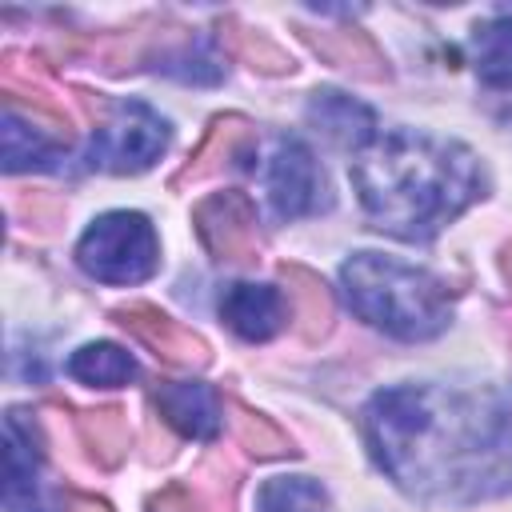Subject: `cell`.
<instances>
[{
	"mask_svg": "<svg viewBox=\"0 0 512 512\" xmlns=\"http://www.w3.org/2000/svg\"><path fill=\"white\" fill-rule=\"evenodd\" d=\"M376 464L420 496H496L512 488V388H384L364 408Z\"/></svg>",
	"mask_w": 512,
	"mask_h": 512,
	"instance_id": "1",
	"label": "cell"
},
{
	"mask_svg": "<svg viewBox=\"0 0 512 512\" xmlns=\"http://www.w3.org/2000/svg\"><path fill=\"white\" fill-rule=\"evenodd\" d=\"M352 184L368 220L404 240H428L484 196L480 160L456 144L396 128L352 160Z\"/></svg>",
	"mask_w": 512,
	"mask_h": 512,
	"instance_id": "2",
	"label": "cell"
},
{
	"mask_svg": "<svg viewBox=\"0 0 512 512\" xmlns=\"http://www.w3.org/2000/svg\"><path fill=\"white\" fill-rule=\"evenodd\" d=\"M348 304L360 320L384 328L396 340H428L440 336L452 320L444 284L396 256L384 252H356L340 268Z\"/></svg>",
	"mask_w": 512,
	"mask_h": 512,
	"instance_id": "3",
	"label": "cell"
},
{
	"mask_svg": "<svg viewBox=\"0 0 512 512\" xmlns=\"http://www.w3.org/2000/svg\"><path fill=\"white\" fill-rule=\"evenodd\" d=\"M92 108L96 132H92V148H88V164L100 172H144L168 144V124L160 120V112H152L140 100H116L104 104L92 96H80Z\"/></svg>",
	"mask_w": 512,
	"mask_h": 512,
	"instance_id": "4",
	"label": "cell"
},
{
	"mask_svg": "<svg viewBox=\"0 0 512 512\" xmlns=\"http://www.w3.org/2000/svg\"><path fill=\"white\" fill-rule=\"evenodd\" d=\"M76 260L104 284H140L160 264V244L140 212H104L76 244Z\"/></svg>",
	"mask_w": 512,
	"mask_h": 512,
	"instance_id": "5",
	"label": "cell"
},
{
	"mask_svg": "<svg viewBox=\"0 0 512 512\" xmlns=\"http://www.w3.org/2000/svg\"><path fill=\"white\" fill-rule=\"evenodd\" d=\"M264 184H268V200H272L276 216H284V220L312 216V212H320V208L332 204L328 180H324L312 148L300 144V140H292V136L276 140L272 160H268V172H264Z\"/></svg>",
	"mask_w": 512,
	"mask_h": 512,
	"instance_id": "6",
	"label": "cell"
},
{
	"mask_svg": "<svg viewBox=\"0 0 512 512\" xmlns=\"http://www.w3.org/2000/svg\"><path fill=\"white\" fill-rule=\"evenodd\" d=\"M192 224L204 240V248L224 264H252L260 256V232H256V204L240 188L212 192L196 204Z\"/></svg>",
	"mask_w": 512,
	"mask_h": 512,
	"instance_id": "7",
	"label": "cell"
},
{
	"mask_svg": "<svg viewBox=\"0 0 512 512\" xmlns=\"http://www.w3.org/2000/svg\"><path fill=\"white\" fill-rule=\"evenodd\" d=\"M112 316H116L140 344H148L164 364H172V368H204V364L212 360L208 344H204L192 328H184L180 320H172L168 312H160L156 304H124V308H116Z\"/></svg>",
	"mask_w": 512,
	"mask_h": 512,
	"instance_id": "8",
	"label": "cell"
},
{
	"mask_svg": "<svg viewBox=\"0 0 512 512\" xmlns=\"http://www.w3.org/2000/svg\"><path fill=\"white\" fill-rule=\"evenodd\" d=\"M252 156H256V128L244 116H216L212 128H208V136L200 140V148L188 156L184 172L176 176V184L220 176L224 168H240Z\"/></svg>",
	"mask_w": 512,
	"mask_h": 512,
	"instance_id": "9",
	"label": "cell"
},
{
	"mask_svg": "<svg viewBox=\"0 0 512 512\" xmlns=\"http://www.w3.org/2000/svg\"><path fill=\"white\" fill-rule=\"evenodd\" d=\"M300 36L332 68H344L360 80H388V60L368 32H360V28H300Z\"/></svg>",
	"mask_w": 512,
	"mask_h": 512,
	"instance_id": "10",
	"label": "cell"
},
{
	"mask_svg": "<svg viewBox=\"0 0 512 512\" xmlns=\"http://www.w3.org/2000/svg\"><path fill=\"white\" fill-rule=\"evenodd\" d=\"M220 316L224 324L244 336V340H268L284 324V296L268 284H232L220 296Z\"/></svg>",
	"mask_w": 512,
	"mask_h": 512,
	"instance_id": "11",
	"label": "cell"
},
{
	"mask_svg": "<svg viewBox=\"0 0 512 512\" xmlns=\"http://www.w3.org/2000/svg\"><path fill=\"white\" fill-rule=\"evenodd\" d=\"M156 408L176 432H184L192 440H212L220 432V400L208 384L168 380L156 388Z\"/></svg>",
	"mask_w": 512,
	"mask_h": 512,
	"instance_id": "12",
	"label": "cell"
},
{
	"mask_svg": "<svg viewBox=\"0 0 512 512\" xmlns=\"http://www.w3.org/2000/svg\"><path fill=\"white\" fill-rule=\"evenodd\" d=\"M308 120L324 136H332L336 144H352V148L364 144L368 148L376 140V116H372V108H364L360 100H352L344 92H332V88H324V92L312 96Z\"/></svg>",
	"mask_w": 512,
	"mask_h": 512,
	"instance_id": "13",
	"label": "cell"
},
{
	"mask_svg": "<svg viewBox=\"0 0 512 512\" xmlns=\"http://www.w3.org/2000/svg\"><path fill=\"white\" fill-rule=\"evenodd\" d=\"M4 508L8 512H48L36 484V444L24 440L20 424L8 416V440H4Z\"/></svg>",
	"mask_w": 512,
	"mask_h": 512,
	"instance_id": "14",
	"label": "cell"
},
{
	"mask_svg": "<svg viewBox=\"0 0 512 512\" xmlns=\"http://www.w3.org/2000/svg\"><path fill=\"white\" fill-rule=\"evenodd\" d=\"M280 280H284V292L292 300L296 332L304 340H320L328 332V324H332V292L304 264H280Z\"/></svg>",
	"mask_w": 512,
	"mask_h": 512,
	"instance_id": "15",
	"label": "cell"
},
{
	"mask_svg": "<svg viewBox=\"0 0 512 512\" xmlns=\"http://www.w3.org/2000/svg\"><path fill=\"white\" fill-rule=\"evenodd\" d=\"M76 432L84 440V448L96 456V464L116 468L128 456V416L124 408H88L76 412Z\"/></svg>",
	"mask_w": 512,
	"mask_h": 512,
	"instance_id": "16",
	"label": "cell"
},
{
	"mask_svg": "<svg viewBox=\"0 0 512 512\" xmlns=\"http://www.w3.org/2000/svg\"><path fill=\"white\" fill-rule=\"evenodd\" d=\"M472 64H476L484 84L512 88V20L508 16L476 24V32H472Z\"/></svg>",
	"mask_w": 512,
	"mask_h": 512,
	"instance_id": "17",
	"label": "cell"
},
{
	"mask_svg": "<svg viewBox=\"0 0 512 512\" xmlns=\"http://www.w3.org/2000/svg\"><path fill=\"white\" fill-rule=\"evenodd\" d=\"M68 376L92 388H120L136 376V360L120 348V344H84L80 352H72L68 360Z\"/></svg>",
	"mask_w": 512,
	"mask_h": 512,
	"instance_id": "18",
	"label": "cell"
},
{
	"mask_svg": "<svg viewBox=\"0 0 512 512\" xmlns=\"http://www.w3.org/2000/svg\"><path fill=\"white\" fill-rule=\"evenodd\" d=\"M256 512H328V492L308 476H272L256 492Z\"/></svg>",
	"mask_w": 512,
	"mask_h": 512,
	"instance_id": "19",
	"label": "cell"
},
{
	"mask_svg": "<svg viewBox=\"0 0 512 512\" xmlns=\"http://www.w3.org/2000/svg\"><path fill=\"white\" fill-rule=\"evenodd\" d=\"M220 40L228 44V52H232L236 60H244V64L256 68V72H268V76H284V72H292V60H288L268 36L244 28V24L232 20V16L220 20Z\"/></svg>",
	"mask_w": 512,
	"mask_h": 512,
	"instance_id": "20",
	"label": "cell"
},
{
	"mask_svg": "<svg viewBox=\"0 0 512 512\" xmlns=\"http://www.w3.org/2000/svg\"><path fill=\"white\" fill-rule=\"evenodd\" d=\"M52 156H56V144L44 136V128H28L16 112H4V172L48 168Z\"/></svg>",
	"mask_w": 512,
	"mask_h": 512,
	"instance_id": "21",
	"label": "cell"
},
{
	"mask_svg": "<svg viewBox=\"0 0 512 512\" xmlns=\"http://www.w3.org/2000/svg\"><path fill=\"white\" fill-rule=\"evenodd\" d=\"M232 408V432H236V440L248 448V452H256V456H292L296 448H292V440L268 420V416H260V412H252V408H244V404H228Z\"/></svg>",
	"mask_w": 512,
	"mask_h": 512,
	"instance_id": "22",
	"label": "cell"
},
{
	"mask_svg": "<svg viewBox=\"0 0 512 512\" xmlns=\"http://www.w3.org/2000/svg\"><path fill=\"white\" fill-rule=\"evenodd\" d=\"M148 512H200V504L192 500V492H188V488L168 484L164 492H156V496L148 500Z\"/></svg>",
	"mask_w": 512,
	"mask_h": 512,
	"instance_id": "23",
	"label": "cell"
},
{
	"mask_svg": "<svg viewBox=\"0 0 512 512\" xmlns=\"http://www.w3.org/2000/svg\"><path fill=\"white\" fill-rule=\"evenodd\" d=\"M64 512H112L104 500H96V496H84V492H64Z\"/></svg>",
	"mask_w": 512,
	"mask_h": 512,
	"instance_id": "24",
	"label": "cell"
}]
</instances>
